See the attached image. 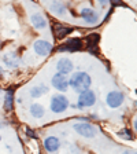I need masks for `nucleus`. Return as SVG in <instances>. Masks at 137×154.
<instances>
[{"mask_svg":"<svg viewBox=\"0 0 137 154\" xmlns=\"http://www.w3.org/2000/svg\"><path fill=\"white\" fill-rule=\"evenodd\" d=\"M91 83H92L91 76L88 73H85V72H77V73H74L73 76L69 79V85L78 94L89 90Z\"/></svg>","mask_w":137,"mask_h":154,"instance_id":"nucleus-1","label":"nucleus"},{"mask_svg":"<svg viewBox=\"0 0 137 154\" xmlns=\"http://www.w3.org/2000/svg\"><path fill=\"white\" fill-rule=\"evenodd\" d=\"M74 131L84 138H95L97 134L96 127H93L89 122H77L74 124Z\"/></svg>","mask_w":137,"mask_h":154,"instance_id":"nucleus-2","label":"nucleus"},{"mask_svg":"<svg viewBox=\"0 0 137 154\" xmlns=\"http://www.w3.org/2000/svg\"><path fill=\"white\" fill-rule=\"evenodd\" d=\"M96 103V95L92 90H86L84 92L80 94L78 96V103H77V107L78 109H84V107H91Z\"/></svg>","mask_w":137,"mask_h":154,"instance_id":"nucleus-3","label":"nucleus"},{"mask_svg":"<svg viewBox=\"0 0 137 154\" xmlns=\"http://www.w3.org/2000/svg\"><path fill=\"white\" fill-rule=\"evenodd\" d=\"M69 107V100H67L66 96L63 95H56L51 99V103H49V109L54 113H63L64 110H67Z\"/></svg>","mask_w":137,"mask_h":154,"instance_id":"nucleus-4","label":"nucleus"},{"mask_svg":"<svg viewBox=\"0 0 137 154\" xmlns=\"http://www.w3.org/2000/svg\"><path fill=\"white\" fill-rule=\"evenodd\" d=\"M84 47V42L81 38H70L64 42L63 44H61L58 47V51L62 52H74V51H80Z\"/></svg>","mask_w":137,"mask_h":154,"instance_id":"nucleus-5","label":"nucleus"},{"mask_svg":"<svg viewBox=\"0 0 137 154\" xmlns=\"http://www.w3.org/2000/svg\"><path fill=\"white\" fill-rule=\"evenodd\" d=\"M15 106V90L13 87H10L4 91V98H3V109L7 113H11Z\"/></svg>","mask_w":137,"mask_h":154,"instance_id":"nucleus-6","label":"nucleus"},{"mask_svg":"<svg viewBox=\"0 0 137 154\" xmlns=\"http://www.w3.org/2000/svg\"><path fill=\"white\" fill-rule=\"evenodd\" d=\"M124 99H125V95L121 92V91L115 90V91H111V92L107 95V98H106V102H107V105L110 106V107H112V109H115V107H119V106L124 103Z\"/></svg>","mask_w":137,"mask_h":154,"instance_id":"nucleus-7","label":"nucleus"},{"mask_svg":"<svg viewBox=\"0 0 137 154\" xmlns=\"http://www.w3.org/2000/svg\"><path fill=\"white\" fill-rule=\"evenodd\" d=\"M33 48H34V52L37 55L47 57L52 51V44L49 42H47V40H36L34 44H33Z\"/></svg>","mask_w":137,"mask_h":154,"instance_id":"nucleus-8","label":"nucleus"},{"mask_svg":"<svg viewBox=\"0 0 137 154\" xmlns=\"http://www.w3.org/2000/svg\"><path fill=\"white\" fill-rule=\"evenodd\" d=\"M51 83H52V87H54L55 90H58V91L64 92V91L69 90V79L66 77V74L56 73L54 77H52Z\"/></svg>","mask_w":137,"mask_h":154,"instance_id":"nucleus-9","label":"nucleus"},{"mask_svg":"<svg viewBox=\"0 0 137 154\" xmlns=\"http://www.w3.org/2000/svg\"><path fill=\"white\" fill-rule=\"evenodd\" d=\"M99 35L97 33H92V35L85 37V47L91 54L99 55Z\"/></svg>","mask_w":137,"mask_h":154,"instance_id":"nucleus-10","label":"nucleus"},{"mask_svg":"<svg viewBox=\"0 0 137 154\" xmlns=\"http://www.w3.org/2000/svg\"><path fill=\"white\" fill-rule=\"evenodd\" d=\"M81 18L85 21L86 23H89V25H93L99 21V14L96 13L93 8H82L80 13Z\"/></svg>","mask_w":137,"mask_h":154,"instance_id":"nucleus-11","label":"nucleus"},{"mask_svg":"<svg viewBox=\"0 0 137 154\" xmlns=\"http://www.w3.org/2000/svg\"><path fill=\"white\" fill-rule=\"evenodd\" d=\"M1 59H3L4 65H6L7 67H10V69H15V67H18L19 63H21V58H19L15 52H7V54L3 55Z\"/></svg>","mask_w":137,"mask_h":154,"instance_id":"nucleus-12","label":"nucleus"},{"mask_svg":"<svg viewBox=\"0 0 137 154\" xmlns=\"http://www.w3.org/2000/svg\"><path fill=\"white\" fill-rule=\"evenodd\" d=\"M73 67H74V65L69 58H61L56 63V70H58V73H61V74H69L73 70Z\"/></svg>","mask_w":137,"mask_h":154,"instance_id":"nucleus-13","label":"nucleus"},{"mask_svg":"<svg viewBox=\"0 0 137 154\" xmlns=\"http://www.w3.org/2000/svg\"><path fill=\"white\" fill-rule=\"evenodd\" d=\"M52 30H54V35L56 38H63L73 32V28L66 26V25H63V23H55V25L52 26Z\"/></svg>","mask_w":137,"mask_h":154,"instance_id":"nucleus-14","label":"nucleus"},{"mask_svg":"<svg viewBox=\"0 0 137 154\" xmlns=\"http://www.w3.org/2000/svg\"><path fill=\"white\" fill-rule=\"evenodd\" d=\"M61 147V140L56 138V136H48L44 140V149L48 153H55V151L59 150Z\"/></svg>","mask_w":137,"mask_h":154,"instance_id":"nucleus-15","label":"nucleus"},{"mask_svg":"<svg viewBox=\"0 0 137 154\" xmlns=\"http://www.w3.org/2000/svg\"><path fill=\"white\" fill-rule=\"evenodd\" d=\"M30 22H32L33 28L37 29V30H43V29L47 28V19L38 13L33 14V15L30 17Z\"/></svg>","mask_w":137,"mask_h":154,"instance_id":"nucleus-16","label":"nucleus"},{"mask_svg":"<svg viewBox=\"0 0 137 154\" xmlns=\"http://www.w3.org/2000/svg\"><path fill=\"white\" fill-rule=\"evenodd\" d=\"M49 10H51L54 14L63 15V14L66 13V6H64V3L61 2V0H52L51 4H49Z\"/></svg>","mask_w":137,"mask_h":154,"instance_id":"nucleus-17","label":"nucleus"},{"mask_svg":"<svg viewBox=\"0 0 137 154\" xmlns=\"http://www.w3.org/2000/svg\"><path fill=\"white\" fill-rule=\"evenodd\" d=\"M29 112H30V114L34 117V119H41L43 116L45 114V110L44 107H43L40 103H33L32 106H30V109H29Z\"/></svg>","mask_w":137,"mask_h":154,"instance_id":"nucleus-18","label":"nucleus"},{"mask_svg":"<svg viewBox=\"0 0 137 154\" xmlns=\"http://www.w3.org/2000/svg\"><path fill=\"white\" fill-rule=\"evenodd\" d=\"M48 91H49V88L45 85H36V87H33V88H30V96L34 98V99H37V98L43 96L44 94H47Z\"/></svg>","mask_w":137,"mask_h":154,"instance_id":"nucleus-19","label":"nucleus"},{"mask_svg":"<svg viewBox=\"0 0 137 154\" xmlns=\"http://www.w3.org/2000/svg\"><path fill=\"white\" fill-rule=\"evenodd\" d=\"M118 135L121 136L122 139H128V140H132L133 139V135L130 134V131H129L128 128H124V129H121V131L118 132Z\"/></svg>","mask_w":137,"mask_h":154,"instance_id":"nucleus-20","label":"nucleus"},{"mask_svg":"<svg viewBox=\"0 0 137 154\" xmlns=\"http://www.w3.org/2000/svg\"><path fill=\"white\" fill-rule=\"evenodd\" d=\"M110 2L112 3V6H125L121 0H110Z\"/></svg>","mask_w":137,"mask_h":154,"instance_id":"nucleus-21","label":"nucleus"},{"mask_svg":"<svg viewBox=\"0 0 137 154\" xmlns=\"http://www.w3.org/2000/svg\"><path fill=\"white\" fill-rule=\"evenodd\" d=\"M122 154H137L136 150H125Z\"/></svg>","mask_w":137,"mask_h":154,"instance_id":"nucleus-22","label":"nucleus"},{"mask_svg":"<svg viewBox=\"0 0 137 154\" xmlns=\"http://www.w3.org/2000/svg\"><path fill=\"white\" fill-rule=\"evenodd\" d=\"M110 0H99V3H100V6H106V4L109 3Z\"/></svg>","mask_w":137,"mask_h":154,"instance_id":"nucleus-23","label":"nucleus"},{"mask_svg":"<svg viewBox=\"0 0 137 154\" xmlns=\"http://www.w3.org/2000/svg\"><path fill=\"white\" fill-rule=\"evenodd\" d=\"M4 73V69H3V67H1V66H0V76H1V74H3Z\"/></svg>","mask_w":137,"mask_h":154,"instance_id":"nucleus-24","label":"nucleus"},{"mask_svg":"<svg viewBox=\"0 0 137 154\" xmlns=\"http://www.w3.org/2000/svg\"><path fill=\"white\" fill-rule=\"evenodd\" d=\"M134 129H136V131H137V119L134 120Z\"/></svg>","mask_w":137,"mask_h":154,"instance_id":"nucleus-25","label":"nucleus"},{"mask_svg":"<svg viewBox=\"0 0 137 154\" xmlns=\"http://www.w3.org/2000/svg\"><path fill=\"white\" fill-rule=\"evenodd\" d=\"M1 91H3V88H1V87H0V94H1Z\"/></svg>","mask_w":137,"mask_h":154,"instance_id":"nucleus-26","label":"nucleus"},{"mask_svg":"<svg viewBox=\"0 0 137 154\" xmlns=\"http://www.w3.org/2000/svg\"><path fill=\"white\" fill-rule=\"evenodd\" d=\"M0 50H1V43H0Z\"/></svg>","mask_w":137,"mask_h":154,"instance_id":"nucleus-27","label":"nucleus"},{"mask_svg":"<svg viewBox=\"0 0 137 154\" xmlns=\"http://www.w3.org/2000/svg\"><path fill=\"white\" fill-rule=\"evenodd\" d=\"M0 142H1V135H0Z\"/></svg>","mask_w":137,"mask_h":154,"instance_id":"nucleus-28","label":"nucleus"},{"mask_svg":"<svg viewBox=\"0 0 137 154\" xmlns=\"http://www.w3.org/2000/svg\"><path fill=\"white\" fill-rule=\"evenodd\" d=\"M0 103H1V99H0Z\"/></svg>","mask_w":137,"mask_h":154,"instance_id":"nucleus-29","label":"nucleus"}]
</instances>
